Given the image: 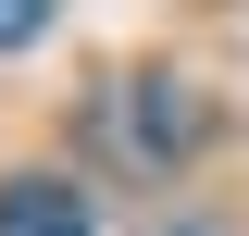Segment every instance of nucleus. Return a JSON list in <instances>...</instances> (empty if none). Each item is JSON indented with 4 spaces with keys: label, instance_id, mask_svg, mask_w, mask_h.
I'll return each instance as SVG.
<instances>
[{
    "label": "nucleus",
    "instance_id": "4",
    "mask_svg": "<svg viewBox=\"0 0 249 236\" xmlns=\"http://www.w3.org/2000/svg\"><path fill=\"white\" fill-rule=\"evenodd\" d=\"M187 236H212V224H187Z\"/></svg>",
    "mask_w": 249,
    "mask_h": 236
},
{
    "label": "nucleus",
    "instance_id": "1",
    "mask_svg": "<svg viewBox=\"0 0 249 236\" xmlns=\"http://www.w3.org/2000/svg\"><path fill=\"white\" fill-rule=\"evenodd\" d=\"M100 137H112L124 162H150V174H162V162H187V149L212 137V112H199V100H187L175 75H137V87H112V112H100Z\"/></svg>",
    "mask_w": 249,
    "mask_h": 236
},
{
    "label": "nucleus",
    "instance_id": "2",
    "mask_svg": "<svg viewBox=\"0 0 249 236\" xmlns=\"http://www.w3.org/2000/svg\"><path fill=\"white\" fill-rule=\"evenodd\" d=\"M0 236H88V186H62V174H13V186H0Z\"/></svg>",
    "mask_w": 249,
    "mask_h": 236
},
{
    "label": "nucleus",
    "instance_id": "3",
    "mask_svg": "<svg viewBox=\"0 0 249 236\" xmlns=\"http://www.w3.org/2000/svg\"><path fill=\"white\" fill-rule=\"evenodd\" d=\"M50 37V0H0V50H37Z\"/></svg>",
    "mask_w": 249,
    "mask_h": 236
}]
</instances>
